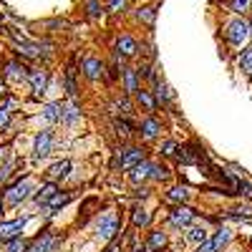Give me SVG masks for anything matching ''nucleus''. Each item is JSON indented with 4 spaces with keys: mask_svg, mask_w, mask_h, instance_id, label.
I'll list each match as a JSON object with an SVG mask.
<instances>
[{
    "mask_svg": "<svg viewBox=\"0 0 252 252\" xmlns=\"http://www.w3.org/2000/svg\"><path fill=\"white\" fill-rule=\"evenodd\" d=\"M48 78H51V73L46 68H33V71H28V78L26 81L31 83V91L35 96H43L48 91Z\"/></svg>",
    "mask_w": 252,
    "mask_h": 252,
    "instance_id": "9d476101",
    "label": "nucleus"
},
{
    "mask_svg": "<svg viewBox=\"0 0 252 252\" xmlns=\"http://www.w3.org/2000/svg\"><path fill=\"white\" fill-rule=\"evenodd\" d=\"M3 209H5V202H3V197H0V215H3Z\"/></svg>",
    "mask_w": 252,
    "mask_h": 252,
    "instance_id": "de8ad7c7",
    "label": "nucleus"
},
{
    "mask_svg": "<svg viewBox=\"0 0 252 252\" xmlns=\"http://www.w3.org/2000/svg\"><path fill=\"white\" fill-rule=\"evenodd\" d=\"M134 96H136V103H139V106H144V111H149V114L157 111V101H154V94H152V91L139 89Z\"/></svg>",
    "mask_w": 252,
    "mask_h": 252,
    "instance_id": "5701e85b",
    "label": "nucleus"
},
{
    "mask_svg": "<svg viewBox=\"0 0 252 252\" xmlns=\"http://www.w3.org/2000/svg\"><path fill=\"white\" fill-rule=\"evenodd\" d=\"M149 179H152V182H166V179H169V166H164V164H152Z\"/></svg>",
    "mask_w": 252,
    "mask_h": 252,
    "instance_id": "473e14b6",
    "label": "nucleus"
},
{
    "mask_svg": "<svg viewBox=\"0 0 252 252\" xmlns=\"http://www.w3.org/2000/svg\"><path fill=\"white\" fill-rule=\"evenodd\" d=\"M189 189L187 187H182V184H177V187H172L169 192H166V202H174V204H184L187 199H189Z\"/></svg>",
    "mask_w": 252,
    "mask_h": 252,
    "instance_id": "a878e982",
    "label": "nucleus"
},
{
    "mask_svg": "<svg viewBox=\"0 0 252 252\" xmlns=\"http://www.w3.org/2000/svg\"><path fill=\"white\" fill-rule=\"evenodd\" d=\"M28 240H23V237H15V240H10V242H5V252H28Z\"/></svg>",
    "mask_w": 252,
    "mask_h": 252,
    "instance_id": "72a5a7b5",
    "label": "nucleus"
},
{
    "mask_svg": "<svg viewBox=\"0 0 252 252\" xmlns=\"http://www.w3.org/2000/svg\"><path fill=\"white\" fill-rule=\"evenodd\" d=\"M139 134H141V139L144 141H154L159 134H161V121L154 116V114H149L141 124H139V129H136Z\"/></svg>",
    "mask_w": 252,
    "mask_h": 252,
    "instance_id": "9b49d317",
    "label": "nucleus"
},
{
    "mask_svg": "<svg viewBox=\"0 0 252 252\" xmlns=\"http://www.w3.org/2000/svg\"><path fill=\"white\" fill-rule=\"evenodd\" d=\"M131 224H134L136 229L149 227V224H152V212H149V209H144V207H134V209H131Z\"/></svg>",
    "mask_w": 252,
    "mask_h": 252,
    "instance_id": "4be33fe9",
    "label": "nucleus"
},
{
    "mask_svg": "<svg viewBox=\"0 0 252 252\" xmlns=\"http://www.w3.org/2000/svg\"><path fill=\"white\" fill-rule=\"evenodd\" d=\"M13 169H15V161L10 159V161H5L3 166H0V184H5V179L13 174Z\"/></svg>",
    "mask_w": 252,
    "mask_h": 252,
    "instance_id": "ea45409f",
    "label": "nucleus"
},
{
    "mask_svg": "<svg viewBox=\"0 0 252 252\" xmlns=\"http://www.w3.org/2000/svg\"><path fill=\"white\" fill-rule=\"evenodd\" d=\"M154 101H157V106H169V103H172V98H174V94H172V89L169 86H166V83L164 81H157L154 83Z\"/></svg>",
    "mask_w": 252,
    "mask_h": 252,
    "instance_id": "6ab92c4d",
    "label": "nucleus"
},
{
    "mask_svg": "<svg viewBox=\"0 0 252 252\" xmlns=\"http://www.w3.org/2000/svg\"><path fill=\"white\" fill-rule=\"evenodd\" d=\"M56 192H58V184H56V182H46V184H40L38 189H33V194H31V197H33V202H35V204L43 207V204H46Z\"/></svg>",
    "mask_w": 252,
    "mask_h": 252,
    "instance_id": "dca6fc26",
    "label": "nucleus"
},
{
    "mask_svg": "<svg viewBox=\"0 0 252 252\" xmlns=\"http://www.w3.org/2000/svg\"><path fill=\"white\" fill-rule=\"evenodd\" d=\"M144 159H146V154H144L141 146L126 144V146H121V149L116 152V161H114V166H121L124 172H129L131 166H136V164L144 161Z\"/></svg>",
    "mask_w": 252,
    "mask_h": 252,
    "instance_id": "7ed1b4c3",
    "label": "nucleus"
},
{
    "mask_svg": "<svg viewBox=\"0 0 252 252\" xmlns=\"http://www.w3.org/2000/svg\"><path fill=\"white\" fill-rule=\"evenodd\" d=\"M114 131L119 136H131L136 131V126L129 121V119H114Z\"/></svg>",
    "mask_w": 252,
    "mask_h": 252,
    "instance_id": "bb28decb",
    "label": "nucleus"
},
{
    "mask_svg": "<svg viewBox=\"0 0 252 252\" xmlns=\"http://www.w3.org/2000/svg\"><path fill=\"white\" fill-rule=\"evenodd\" d=\"M63 245V237L56 235L53 229H43V235L35 237L28 245V252H58V247Z\"/></svg>",
    "mask_w": 252,
    "mask_h": 252,
    "instance_id": "20e7f679",
    "label": "nucleus"
},
{
    "mask_svg": "<svg viewBox=\"0 0 252 252\" xmlns=\"http://www.w3.org/2000/svg\"><path fill=\"white\" fill-rule=\"evenodd\" d=\"M149 174H152V161H139L136 166H131L129 169V182L134 184V187H139V184H144V182H149Z\"/></svg>",
    "mask_w": 252,
    "mask_h": 252,
    "instance_id": "4468645a",
    "label": "nucleus"
},
{
    "mask_svg": "<svg viewBox=\"0 0 252 252\" xmlns=\"http://www.w3.org/2000/svg\"><path fill=\"white\" fill-rule=\"evenodd\" d=\"M71 202H73V192H61V189H58V192L43 204V209H46V215H56L58 209H63V207L71 204Z\"/></svg>",
    "mask_w": 252,
    "mask_h": 252,
    "instance_id": "ddd939ff",
    "label": "nucleus"
},
{
    "mask_svg": "<svg viewBox=\"0 0 252 252\" xmlns=\"http://www.w3.org/2000/svg\"><path fill=\"white\" fill-rule=\"evenodd\" d=\"M146 250L149 252H157V250H164L166 247V235L161 232V229H154V232H149V237H146Z\"/></svg>",
    "mask_w": 252,
    "mask_h": 252,
    "instance_id": "b1692460",
    "label": "nucleus"
},
{
    "mask_svg": "<svg viewBox=\"0 0 252 252\" xmlns=\"http://www.w3.org/2000/svg\"><path fill=\"white\" fill-rule=\"evenodd\" d=\"M3 96H5V83L0 81V98H3Z\"/></svg>",
    "mask_w": 252,
    "mask_h": 252,
    "instance_id": "a18cd8bd",
    "label": "nucleus"
},
{
    "mask_svg": "<svg viewBox=\"0 0 252 252\" xmlns=\"http://www.w3.org/2000/svg\"><path fill=\"white\" fill-rule=\"evenodd\" d=\"M10 121H13V111L5 106V103H0V131H3V129H8V126H10Z\"/></svg>",
    "mask_w": 252,
    "mask_h": 252,
    "instance_id": "4c0bfd02",
    "label": "nucleus"
},
{
    "mask_svg": "<svg viewBox=\"0 0 252 252\" xmlns=\"http://www.w3.org/2000/svg\"><path fill=\"white\" fill-rule=\"evenodd\" d=\"M187 240H189V242H194V245H202L204 240H209V232H207L204 227H189Z\"/></svg>",
    "mask_w": 252,
    "mask_h": 252,
    "instance_id": "7c9ffc66",
    "label": "nucleus"
},
{
    "mask_svg": "<svg viewBox=\"0 0 252 252\" xmlns=\"http://www.w3.org/2000/svg\"><path fill=\"white\" fill-rule=\"evenodd\" d=\"M157 252H166V250H157Z\"/></svg>",
    "mask_w": 252,
    "mask_h": 252,
    "instance_id": "8fccbe9b",
    "label": "nucleus"
},
{
    "mask_svg": "<svg viewBox=\"0 0 252 252\" xmlns=\"http://www.w3.org/2000/svg\"><path fill=\"white\" fill-rule=\"evenodd\" d=\"M240 68H242L247 76H252V48H245V51L240 53Z\"/></svg>",
    "mask_w": 252,
    "mask_h": 252,
    "instance_id": "f704fd0d",
    "label": "nucleus"
},
{
    "mask_svg": "<svg viewBox=\"0 0 252 252\" xmlns=\"http://www.w3.org/2000/svg\"><path fill=\"white\" fill-rule=\"evenodd\" d=\"M136 20H141V23L146 26H154V20H157V8H139L136 10Z\"/></svg>",
    "mask_w": 252,
    "mask_h": 252,
    "instance_id": "2f4dec72",
    "label": "nucleus"
},
{
    "mask_svg": "<svg viewBox=\"0 0 252 252\" xmlns=\"http://www.w3.org/2000/svg\"><path fill=\"white\" fill-rule=\"evenodd\" d=\"M177 149H179V144L177 141H172V139H166V141H161V157H177Z\"/></svg>",
    "mask_w": 252,
    "mask_h": 252,
    "instance_id": "58836bf2",
    "label": "nucleus"
},
{
    "mask_svg": "<svg viewBox=\"0 0 252 252\" xmlns=\"http://www.w3.org/2000/svg\"><path fill=\"white\" fill-rule=\"evenodd\" d=\"M114 51H116L119 56H124V58H134V56L139 53V43H136L134 35L124 33V35L116 38V48H114Z\"/></svg>",
    "mask_w": 252,
    "mask_h": 252,
    "instance_id": "f8f14e48",
    "label": "nucleus"
},
{
    "mask_svg": "<svg viewBox=\"0 0 252 252\" xmlns=\"http://www.w3.org/2000/svg\"><path fill=\"white\" fill-rule=\"evenodd\" d=\"M40 116H43L48 124H61V121H63V103H61V101L46 103L43 111H40Z\"/></svg>",
    "mask_w": 252,
    "mask_h": 252,
    "instance_id": "aec40b11",
    "label": "nucleus"
},
{
    "mask_svg": "<svg viewBox=\"0 0 252 252\" xmlns=\"http://www.w3.org/2000/svg\"><path fill=\"white\" fill-rule=\"evenodd\" d=\"M126 5H129V0H106V13H124Z\"/></svg>",
    "mask_w": 252,
    "mask_h": 252,
    "instance_id": "e433bc0d",
    "label": "nucleus"
},
{
    "mask_svg": "<svg viewBox=\"0 0 252 252\" xmlns=\"http://www.w3.org/2000/svg\"><path fill=\"white\" fill-rule=\"evenodd\" d=\"M26 224H28V217L0 222V242H10V240L20 237V232H23V227H26Z\"/></svg>",
    "mask_w": 252,
    "mask_h": 252,
    "instance_id": "1a4fd4ad",
    "label": "nucleus"
},
{
    "mask_svg": "<svg viewBox=\"0 0 252 252\" xmlns=\"http://www.w3.org/2000/svg\"><path fill=\"white\" fill-rule=\"evenodd\" d=\"M250 8H252V0H229V10L237 15H245Z\"/></svg>",
    "mask_w": 252,
    "mask_h": 252,
    "instance_id": "c9c22d12",
    "label": "nucleus"
},
{
    "mask_svg": "<svg viewBox=\"0 0 252 252\" xmlns=\"http://www.w3.org/2000/svg\"><path fill=\"white\" fill-rule=\"evenodd\" d=\"M240 194L245 199H252V184L250 182H240Z\"/></svg>",
    "mask_w": 252,
    "mask_h": 252,
    "instance_id": "a19ab883",
    "label": "nucleus"
},
{
    "mask_svg": "<svg viewBox=\"0 0 252 252\" xmlns=\"http://www.w3.org/2000/svg\"><path fill=\"white\" fill-rule=\"evenodd\" d=\"M247 28H250V35H252V23H247Z\"/></svg>",
    "mask_w": 252,
    "mask_h": 252,
    "instance_id": "09e8293b",
    "label": "nucleus"
},
{
    "mask_svg": "<svg viewBox=\"0 0 252 252\" xmlns=\"http://www.w3.org/2000/svg\"><path fill=\"white\" fill-rule=\"evenodd\" d=\"M83 13H86L89 20H98L103 13H106V8H103L101 0H86V3H83Z\"/></svg>",
    "mask_w": 252,
    "mask_h": 252,
    "instance_id": "393cba45",
    "label": "nucleus"
},
{
    "mask_svg": "<svg viewBox=\"0 0 252 252\" xmlns=\"http://www.w3.org/2000/svg\"><path fill=\"white\" fill-rule=\"evenodd\" d=\"M51 152H53V131L51 129L38 131L33 139V161H43Z\"/></svg>",
    "mask_w": 252,
    "mask_h": 252,
    "instance_id": "423d86ee",
    "label": "nucleus"
},
{
    "mask_svg": "<svg viewBox=\"0 0 252 252\" xmlns=\"http://www.w3.org/2000/svg\"><path fill=\"white\" fill-rule=\"evenodd\" d=\"M111 109H114L116 114H124V116H126V114H131V111H134V103H131V98H129V96L124 94L121 98H116V101H114V106H111Z\"/></svg>",
    "mask_w": 252,
    "mask_h": 252,
    "instance_id": "c756f323",
    "label": "nucleus"
},
{
    "mask_svg": "<svg viewBox=\"0 0 252 252\" xmlns=\"http://www.w3.org/2000/svg\"><path fill=\"white\" fill-rule=\"evenodd\" d=\"M194 222V209H189L187 204H177L172 212H169V224L174 229H184Z\"/></svg>",
    "mask_w": 252,
    "mask_h": 252,
    "instance_id": "6e6552de",
    "label": "nucleus"
},
{
    "mask_svg": "<svg viewBox=\"0 0 252 252\" xmlns=\"http://www.w3.org/2000/svg\"><path fill=\"white\" fill-rule=\"evenodd\" d=\"M68 172H71V161H68V159H61V161L51 164L48 169H46V179H48V182H58V179H63V177H68Z\"/></svg>",
    "mask_w": 252,
    "mask_h": 252,
    "instance_id": "a211bd4d",
    "label": "nucleus"
},
{
    "mask_svg": "<svg viewBox=\"0 0 252 252\" xmlns=\"http://www.w3.org/2000/svg\"><path fill=\"white\" fill-rule=\"evenodd\" d=\"M103 252H119V245H116V240H114V242H111L106 250H103Z\"/></svg>",
    "mask_w": 252,
    "mask_h": 252,
    "instance_id": "c03bdc74",
    "label": "nucleus"
},
{
    "mask_svg": "<svg viewBox=\"0 0 252 252\" xmlns=\"http://www.w3.org/2000/svg\"><path fill=\"white\" fill-rule=\"evenodd\" d=\"M81 106H78V101L73 98L71 103H66L63 106V124H68V126H73V124H78L81 121Z\"/></svg>",
    "mask_w": 252,
    "mask_h": 252,
    "instance_id": "412c9836",
    "label": "nucleus"
},
{
    "mask_svg": "<svg viewBox=\"0 0 252 252\" xmlns=\"http://www.w3.org/2000/svg\"><path fill=\"white\" fill-rule=\"evenodd\" d=\"M33 179H18V182H13V184H8L5 189H3V202H5V207H20L31 194H33Z\"/></svg>",
    "mask_w": 252,
    "mask_h": 252,
    "instance_id": "f257e3e1",
    "label": "nucleus"
},
{
    "mask_svg": "<svg viewBox=\"0 0 252 252\" xmlns=\"http://www.w3.org/2000/svg\"><path fill=\"white\" fill-rule=\"evenodd\" d=\"M224 38L229 46H242L245 40L250 38V28H247V20L245 18H235L229 20L227 28H224Z\"/></svg>",
    "mask_w": 252,
    "mask_h": 252,
    "instance_id": "39448f33",
    "label": "nucleus"
},
{
    "mask_svg": "<svg viewBox=\"0 0 252 252\" xmlns=\"http://www.w3.org/2000/svg\"><path fill=\"white\" fill-rule=\"evenodd\" d=\"M119 229H121V220L116 212H106V215H98L96 224H94V232L98 240L103 242H114L119 237Z\"/></svg>",
    "mask_w": 252,
    "mask_h": 252,
    "instance_id": "f03ea898",
    "label": "nucleus"
},
{
    "mask_svg": "<svg viewBox=\"0 0 252 252\" xmlns=\"http://www.w3.org/2000/svg\"><path fill=\"white\" fill-rule=\"evenodd\" d=\"M131 252H149V250H146V245L141 242V245H134V247H131Z\"/></svg>",
    "mask_w": 252,
    "mask_h": 252,
    "instance_id": "37998d69",
    "label": "nucleus"
},
{
    "mask_svg": "<svg viewBox=\"0 0 252 252\" xmlns=\"http://www.w3.org/2000/svg\"><path fill=\"white\" fill-rule=\"evenodd\" d=\"M66 91H68L71 98L78 96V83H76V68H73V63L66 68Z\"/></svg>",
    "mask_w": 252,
    "mask_h": 252,
    "instance_id": "cd10ccee",
    "label": "nucleus"
},
{
    "mask_svg": "<svg viewBox=\"0 0 252 252\" xmlns=\"http://www.w3.org/2000/svg\"><path fill=\"white\" fill-rule=\"evenodd\" d=\"M121 76H124V94H126V96H134V94L141 89L139 71H136V68H124Z\"/></svg>",
    "mask_w": 252,
    "mask_h": 252,
    "instance_id": "2eb2a0df",
    "label": "nucleus"
},
{
    "mask_svg": "<svg viewBox=\"0 0 252 252\" xmlns=\"http://www.w3.org/2000/svg\"><path fill=\"white\" fill-rule=\"evenodd\" d=\"M136 197H139V199H146V197H149V189L139 184V187H136Z\"/></svg>",
    "mask_w": 252,
    "mask_h": 252,
    "instance_id": "79ce46f5",
    "label": "nucleus"
},
{
    "mask_svg": "<svg viewBox=\"0 0 252 252\" xmlns=\"http://www.w3.org/2000/svg\"><path fill=\"white\" fill-rule=\"evenodd\" d=\"M0 31H5V23H3V13H0Z\"/></svg>",
    "mask_w": 252,
    "mask_h": 252,
    "instance_id": "49530a36",
    "label": "nucleus"
},
{
    "mask_svg": "<svg viewBox=\"0 0 252 252\" xmlns=\"http://www.w3.org/2000/svg\"><path fill=\"white\" fill-rule=\"evenodd\" d=\"M81 73L89 81H98V78H103V73H106V63H103L101 58H96V56H86L81 61Z\"/></svg>",
    "mask_w": 252,
    "mask_h": 252,
    "instance_id": "0eeeda50",
    "label": "nucleus"
},
{
    "mask_svg": "<svg viewBox=\"0 0 252 252\" xmlns=\"http://www.w3.org/2000/svg\"><path fill=\"white\" fill-rule=\"evenodd\" d=\"M3 73H5V78H13V81H26L28 78V68H26L23 58L20 61H8Z\"/></svg>",
    "mask_w": 252,
    "mask_h": 252,
    "instance_id": "f3484780",
    "label": "nucleus"
},
{
    "mask_svg": "<svg viewBox=\"0 0 252 252\" xmlns=\"http://www.w3.org/2000/svg\"><path fill=\"white\" fill-rule=\"evenodd\" d=\"M229 240H232V232H229L227 227H222V229H217V232H215V237L209 240V242H212V245H215V250L220 252V250H222V247H224Z\"/></svg>",
    "mask_w": 252,
    "mask_h": 252,
    "instance_id": "c85d7f7f",
    "label": "nucleus"
}]
</instances>
